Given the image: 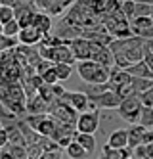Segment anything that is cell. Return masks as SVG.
<instances>
[{"mask_svg": "<svg viewBox=\"0 0 153 159\" xmlns=\"http://www.w3.org/2000/svg\"><path fill=\"white\" fill-rule=\"evenodd\" d=\"M65 152H67V155L71 157V159H88V157H90V153L82 150V148H80L75 140L65 148Z\"/></svg>", "mask_w": 153, "mask_h": 159, "instance_id": "cell-22", "label": "cell"}, {"mask_svg": "<svg viewBox=\"0 0 153 159\" xmlns=\"http://www.w3.org/2000/svg\"><path fill=\"white\" fill-rule=\"evenodd\" d=\"M153 4H134V17H151Z\"/></svg>", "mask_w": 153, "mask_h": 159, "instance_id": "cell-27", "label": "cell"}, {"mask_svg": "<svg viewBox=\"0 0 153 159\" xmlns=\"http://www.w3.org/2000/svg\"><path fill=\"white\" fill-rule=\"evenodd\" d=\"M17 46V39L14 37H4L2 33H0V56H2L4 52L11 50V48H16Z\"/></svg>", "mask_w": 153, "mask_h": 159, "instance_id": "cell-28", "label": "cell"}, {"mask_svg": "<svg viewBox=\"0 0 153 159\" xmlns=\"http://www.w3.org/2000/svg\"><path fill=\"white\" fill-rule=\"evenodd\" d=\"M0 129H4V127H2V121H0Z\"/></svg>", "mask_w": 153, "mask_h": 159, "instance_id": "cell-39", "label": "cell"}, {"mask_svg": "<svg viewBox=\"0 0 153 159\" xmlns=\"http://www.w3.org/2000/svg\"><path fill=\"white\" fill-rule=\"evenodd\" d=\"M2 150H6L14 159H27V153H25V146H17V144H6Z\"/></svg>", "mask_w": 153, "mask_h": 159, "instance_id": "cell-25", "label": "cell"}, {"mask_svg": "<svg viewBox=\"0 0 153 159\" xmlns=\"http://www.w3.org/2000/svg\"><path fill=\"white\" fill-rule=\"evenodd\" d=\"M144 144H153V130L151 129H146V132H144V140H142Z\"/></svg>", "mask_w": 153, "mask_h": 159, "instance_id": "cell-36", "label": "cell"}, {"mask_svg": "<svg viewBox=\"0 0 153 159\" xmlns=\"http://www.w3.org/2000/svg\"><path fill=\"white\" fill-rule=\"evenodd\" d=\"M128 25L134 37H140L144 40L153 39V19L151 17H132L128 19Z\"/></svg>", "mask_w": 153, "mask_h": 159, "instance_id": "cell-7", "label": "cell"}, {"mask_svg": "<svg viewBox=\"0 0 153 159\" xmlns=\"http://www.w3.org/2000/svg\"><path fill=\"white\" fill-rule=\"evenodd\" d=\"M75 129H77V132H82V134H94L100 129V113H98V109L79 113V117L75 121Z\"/></svg>", "mask_w": 153, "mask_h": 159, "instance_id": "cell-5", "label": "cell"}, {"mask_svg": "<svg viewBox=\"0 0 153 159\" xmlns=\"http://www.w3.org/2000/svg\"><path fill=\"white\" fill-rule=\"evenodd\" d=\"M61 102H65V104L69 107H73L77 113H82V111H92L96 109V106L92 104V102L88 100V96L84 92H63V96L60 98Z\"/></svg>", "mask_w": 153, "mask_h": 159, "instance_id": "cell-6", "label": "cell"}, {"mask_svg": "<svg viewBox=\"0 0 153 159\" xmlns=\"http://www.w3.org/2000/svg\"><path fill=\"white\" fill-rule=\"evenodd\" d=\"M73 140L82 148L84 152L92 153L94 150H96V138H94V134H82V132H75Z\"/></svg>", "mask_w": 153, "mask_h": 159, "instance_id": "cell-18", "label": "cell"}, {"mask_svg": "<svg viewBox=\"0 0 153 159\" xmlns=\"http://www.w3.org/2000/svg\"><path fill=\"white\" fill-rule=\"evenodd\" d=\"M38 77L42 79L44 84H56V83H60V81H57V77H56V73H54V69H52V65H50L42 75H38Z\"/></svg>", "mask_w": 153, "mask_h": 159, "instance_id": "cell-32", "label": "cell"}, {"mask_svg": "<svg viewBox=\"0 0 153 159\" xmlns=\"http://www.w3.org/2000/svg\"><path fill=\"white\" fill-rule=\"evenodd\" d=\"M25 153L27 159H38L42 155V148L38 144H33V146H25Z\"/></svg>", "mask_w": 153, "mask_h": 159, "instance_id": "cell-33", "label": "cell"}, {"mask_svg": "<svg viewBox=\"0 0 153 159\" xmlns=\"http://www.w3.org/2000/svg\"><path fill=\"white\" fill-rule=\"evenodd\" d=\"M128 159H132V157H128Z\"/></svg>", "mask_w": 153, "mask_h": 159, "instance_id": "cell-40", "label": "cell"}, {"mask_svg": "<svg viewBox=\"0 0 153 159\" xmlns=\"http://www.w3.org/2000/svg\"><path fill=\"white\" fill-rule=\"evenodd\" d=\"M17 117L14 115V113H10L2 104H0V121H2V127L4 125H8V123H11V121H16Z\"/></svg>", "mask_w": 153, "mask_h": 159, "instance_id": "cell-34", "label": "cell"}, {"mask_svg": "<svg viewBox=\"0 0 153 159\" xmlns=\"http://www.w3.org/2000/svg\"><path fill=\"white\" fill-rule=\"evenodd\" d=\"M109 69L111 67L100 65L92 60H84L77 63V71L86 84H105L109 79Z\"/></svg>", "mask_w": 153, "mask_h": 159, "instance_id": "cell-2", "label": "cell"}, {"mask_svg": "<svg viewBox=\"0 0 153 159\" xmlns=\"http://www.w3.org/2000/svg\"><path fill=\"white\" fill-rule=\"evenodd\" d=\"M144 132L146 129L140 127V125H132L130 129H126V148L134 150L136 146H144Z\"/></svg>", "mask_w": 153, "mask_h": 159, "instance_id": "cell-13", "label": "cell"}, {"mask_svg": "<svg viewBox=\"0 0 153 159\" xmlns=\"http://www.w3.org/2000/svg\"><path fill=\"white\" fill-rule=\"evenodd\" d=\"M46 111H48V106L40 100L38 94L27 98V102H25V113H29V115H40V113H46Z\"/></svg>", "mask_w": 153, "mask_h": 159, "instance_id": "cell-16", "label": "cell"}, {"mask_svg": "<svg viewBox=\"0 0 153 159\" xmlns=\"http://www.w3.org/2000/svg\"><path fill=\"white\" fill-rule=\"evenodd\" d=\"M130 86H132V92L134 94H140V92H144V90L153 88V79H138V77H132L130 79Z\"/></svg>", "mask_w": 153, "mask_h": 159, "instance_id": "cell-21", "label": "cell"}, {"mask_svg": "<svg viewBox=\"0 0 153 159\" xmlns=\"http://www.w3.org/2000/svg\"><path fill=\"white\" fill-rule=\"evenodd\" d=\"M90 60L100 65H105V67H113V54L103 44L90 42Z\"/></svg>", "mask_w": 153, "mask_h": 159, "instance_id": "cell-8", "label": "cell"}, {"mask_svg": "<svg viewBox=\"0 0 153 159\" xmlns=\"http://www.w3.org/2000/svg\"><path fill=\"white\" fill-rule=\"evenodd\" d=\"M0 33H2L4 37H17V33H19V25H17V21L16 19H11V21H8V23H4L2 25V29H0Z\"/></svg>", "mask_w": 153, "mask_h": 159, "instance_id": "cell-26", "label": "cell"}, {"mask_svg": "<svg viewBox=\"0 0 153 159\" xmlns=\"http://www.w3.org/2000/svg\"><path fill=\"white\" fill-rule=\"evenodd\" d=\"M117 109H119V115L124 121L136 125L138 123V117H140V111H142V104H140L138 96L132 94V96H128V98H123Z\"/></svg>", "mask_w": 153, "mask_h": 159, "instance_id": "cell-4", "label": "cell"}, {"mask_svg": "<svg viewBox=\"0 0 153 159\" xmlns=\"http://www.w3.org/2000/svg\"><path fill=\"white\" fill-rule=\"evenodd\" d=\"M132 157L130 148H123V150H113L109 146H103L101 150V159H128Z\"/></svg>", "mask_w": 153, "mask_h": 159, "instance_id": "cell-19", "label": "cell"}, {"mask_svg": "<svg viewBox=\"0 0 153 159\" xmlns=\"http://www.w3.org/2000/svg\"><path fill=\"white\" fill-rule=\"evenodd\" d=\"M119 10H121V14L126 19H132L134 17V2H132V0H121Z\"/></svg>", "mask_w": 153, "mask_h": 159, "instance_id": "cell-29", "label": "cell"}, {"mask_svg": "<svg viewBox=\"0 0 153 159\" xmlns=\"http://www.w3.org/2000/svg\"><path fill=\"white\" fill-rule=\"evenodd\" d=\"M42 37H44V35H40V33L31 25V27L19 29V33H17L16 39H17V44H23V46H37Z\"/></svg>", "mask_w": 153, "mask_h": 159, "instance_id": "cell-11", "label": "cell"}, {"mask_svg": "<svg viewBox=\"0 0 153 159\" xmlns=\"http://www.w3.org/2000/svg\"><path fill=\"white\" fill-rule=\"evenodd\" d=\"M107 33H109L113 39H128V37H132V31H130V25H128V19L115 23Z\"/></svg>", "mask_w": 153, "mask_h": 159, "instance_id": "cell-20", "label": "cell"}, {"mask_svg": "<svg viewBox=\"0 0 153 159\" xmlns=\"http://www.w3.org/2000/svg\"><path fill=\"white\" fill-rule=\"evenodd\" d=\"M105 146H109L113 148V150H123V148H126V129H117L109 134V138H107V144Z\"/></svg>", "mask_w": 153, "mask_h": 159, "instance_id": "cell-17", "label": "cell"}, {"mask_svg": "<svg viewBox=\"0 0 153 159\" xmlns=\"http://www.w3.org/2000/svg\"><path fill=\"white\" fill-rule=\"evenodd\" d=\"M46 113H48L52 119L60 121V123H71V125H75V121L79 117V113L73 107H69L65 102H61V100L52 102V104L48 106V111H46Z\"/></svg>", "mask_w": 153, "mask_h": 159, "instance_id": "cell-3", "label": "cell"}, {"mask_svg": "<svg viewBox=\"0 0 153 159\" xmlns=\"http://www.w3.org/2000/svg\"><path fill=\"white\" fill-rule=\"evenodd\" d=\"M75 132H77L75 125H71V123H60V121L54 119V132H52V138L50 140L57 142L60 138H73Z\"/></svg>", "mask_w": 153, "mask_h": 159, "instance_id": "cell-12", "label": "cell"}, {"mask_svg": "<svg viewBox=\"0 0 153 159\" xmlns=\"http://www.w3.org/2000/svg\"><path fill=\"white\" fill-rule=\"evenodd\" d=\"M34 29H37L40 35H48V33L52 31L54 23H52V17L48 14H44V12H37L33 17V23H31Z\"/></svg>", "mask_w": 153, "mask_h": 159, "instance_id": "cell-14", "label": "cell"}, {"mask_svg": "<svg viewBox=\"0 0 153 159\" xmlns=\"http://www.w3.org/2000/svg\"><path fill=\"white\" fill-rule=\"evenodd\" d=\"M38 159H61V150H54V152H42Z\"/></svg>", "mask_w": 153, "mask_h": 159, "instance_id": "cell-35", "label": "cell"}, {"mask_svg": "<svg viewBox=\"0 0 153 159\" xmlns=\"http://www.w3.org/2000/svg\"><path fill=\"white\" fill-rule=\"evenodd\" d=\"M11 19H14V8L0 4V25L8 23V21H11Z\"/></svg>", "mask_w": 153, "mask_h": 159, "instance_id": "cell-31", "label": "cell"}, {"mask_svg": "<svg viewBox=\"0 0 153 159\" xmlns=\"http://www.w3.org/2000/svg\"><path fill=\"white\" fill-rule=\"evenodd\" d=\"M130 77H138V79H153V69L147 67V63L142 60V61H136V63H130L124 69Z\"/></svg>", "mask_w": 153, "mask_h": 159, "instance_id": "cell-15", "label": "cell"}, {"mask_svg": "<svg viewBox=\"0 0 153 159\" xmlns=\"http://www.w3.org/2000/svg\"><path fill=\"white\" fill-rule=\"evenodd\" d=\"M67 46L71 50L75 61H84L90 60V42L86 39H73V40H67Z\"/></svg>", "mask_w": 153, "mask_h": 159, "instance_id": "cell-9", "label": "cell"}, {"mask_svg": "<svg viewBox=\"0 0 153 159\" xmlns=\"http://www.w3.org/2000/svg\"><path fill=\"white\" fill-rule=\"evenodd\" d=\"M136 96L140 100V104H142V107H153V88L144 90V92H140Z\"/></svg>", "mask_w": 153, "mask_h": 159, "instance_id": "cell-30", "label": "cell"}, {"mask_svg": "<svg viewBox=\"0 0 153 159\" xmlns=\"http://www.w3.org/2000/svg\"><path fill=\"white\" fill-rule=\"evenodd\" d=\"M134 4H153V0H132Z\"/></svg>", "mask_w": 153, "mask_h": 159, "instance_id": "cell-38", "label": "cell"}, {"mask_svg": "<svg viewBox=\"0 0 153 159\" xmlns=\"http://www.w3.org/2000/svg\"><path fill=\"white\" fill-rule=\"evenodd\" d=\"M8 144V140H6V132H4V129H0V150Z\"/></svg>", "mask_w": 153, "mask_h": 159, "instance_id": "cell-37", "label": "cell"}, {"mask_svg": "<svg viewBox=\"0 0 153 159\" xmlns=\"http://www.w3.org/2000/svg\"><path fill=\"white\" fill-rule=\"evenodd\" d=\"M100 159H101V157H100Z\"/></svg>", "mask_w": 153, "mask_h": 159, "instance_id": "cell-41", "label": "cell"}, {"mask_svg": "<svg viewBox=\"0 0 153 159\" xmlns=\"http://www.w3.org/2000/svg\"><path fill=\"white\" fill-rule=\"evenodd\" d=\"M138 125L144 129H151L153 127V107H142L138 117Z\"/></svg>", "mask_w": 153, "mask_h": 159, "instance_id": "cell-24", "label": "cell"}, {"mask_svg": "<svg viewBox=\"0 0 153 159\" xmlns=\"http://www.w3.org/2000/svg\"><path fill=\"white\" fill-rule=\"evenodd\" d=\"M25 94H23L21 84H6L0 83V104H2L10 113H14L16 117L25 115Z\"/></svg>", "mask_w": 153, "mask_h": 159, "instance_id": "cell-1", "label": "cell"}, {"mask_svg": "<svg viewBox=\"0 0 153 159\" xmlns=\"http://www.w3.org/2000/svg\"><path fill=\"white\" fill-rule=\"evenodd\" d=\"M88 100L96 106V109H100V107L115 109V107H119V104H121V98L117 96L115 92H111V90H103V92H100L96 98H88Z\"/></svg>", "mask_w": 153, "mask_h": 159, "instance_id": "cell-10", "label": "cell"}, {"mask_svg": "<svg viewBox=\"0 0 153 159\" xmlns=\"http://www.w3.org/2000/svg\"><path fill=\"white\" fill-rule=\"evenodd\" d=\"M52 69L57 77V81H65V79H69L73 73V67L67 65V63H52Z\"/></svg>", "mask_w": 153, "mask_h": 159, "instance_id": "cell-23", "label": "cell"}]
</instances>
